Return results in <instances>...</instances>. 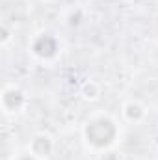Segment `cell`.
I'll return each instance as SVG.
<instances>
[{
  "label": "cell",
  "mask_w": 158,
  "mask_h": 160,
  "mask_svg": "<svg viewBox=\"0 0 158 160\" xmlns=\"http://www.w3.org/2000/svg\"><path fill=\"white\" fill-rule=\"evenodd\" d=\"M21 160H34V158H32V157H22Z\"/></svg>",
  "instance_id": "cell-4"
},
{
  "label": "cell",
  "mask_w": 158,
  "mask_h": 160,
  "mask_svg": "<svg viewBox=\"0 0 158 160\" xmlns=\"http://www.w3.org/2000/svg\"><path fill=\"white\" fill-rule=\"evenodd\" d=\"M86 138L95 147L110 145L116 138V125L110 119H104V118L91 121L86 128Z\"/></svg>",
  "instance_id": "cell-1"
},
{
  "label": "cell",
  "mask_w": 158,
  "mask_h": 160,
  "mask_svg": "<svg viewBox=\"0 0 158 160\" xmlns=\"http://www.w3.org/2000/svg\"><path fill=\"white\" fill-rule=\"evenodd\" d=\"M125 116H126L128 119H140V118L143 116V110H141V106H140V104L130 102V104H126V106H125Z\"/></svg>",
  "instance_id": "cell-3"
},
{
  "label": "cell",
  "mask_w": 158,
  "mask_h": 160,
  "mask_svg": "<svg viewBox=\"0 0 158 160\" xmlns=\"http://www.w3.org/2000/svg\"><path fill=\"white\" fill-rule=\"evenodd\" d=\"M32 149H34V153H37V155H48V153H50V140H48L47 136L36 138L34 143H32Z\"/></svg>",
  "instance_id": "cell-2"
}]
</instances>
